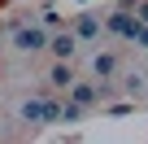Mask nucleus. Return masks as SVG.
Masks as SVG:
<instances>
[{"mask_svg": "<svg viewBox=\"0 0 148 144\" xmlns=\"http://www.w3.org/2000/svg\"><path fill=\"white\" fill-rule=\"evenodd\" d=\"M79 35H74V26L70 31H61V35H52V44H48V52L57 57V61H74V52H79Z\"/></svg>", "mask_w": 148, "mask_h": 144, "instance_id": "4", "label": "nucleus"}, {"mask_svg": "<svg viewBox=\"0 0 148 144\" xmlns=\"http://www.w3.org/2000/svg\"><path fill=\"white\" fill-rule=\"evenodd\" d=\"M105 92L96 88V83H79V79H74V88H70V101H79V105H96Z\"/></svg>", "mask_w": 148, "mask_h": 144, "instance_id": "7", "label": "nucleus"}, {"mask_svg": "<svg viewBox=\"0 0 148 144\" xmlns=\"http://www.w3.org/2000/svg\"><path fill=\"white\" fill-rule=\"evenodd\" d=\"M48 83L61 88V92H70V88H74V65H70V61H57V65L48 70Z\"/></svg>", "mask_w": 148, "mask_h": 144, "instance_id": "6", "label": "nucleus"}, {"mask_svg": "<svg viewBox=\"0 0 148 144\" xmlns=\"http://www.w3.org/2000/svg\"><path fill=\"white\" fill-rule=\"evenodd\" d=\"M131 44L148 52V22H135V35H131Z\"/></svg>", "mask_w": 148, "mask_h": 144, "instance_id": "10", "label": "nucleus"}, {"mask_svg": "<svg viewBox=\"0 0 148 144\" xmlns=\"http://www.w3.org/2000/svg\"><path fill=\"white\" fill-rule=\"evenodd\" d=\"M18 118H22L26 127H39V122H61V105H57V101H44V96H31V101H22Z\"/></svg>", "mask_w": 148, "mask_h": 144, "instance_id": "1", "label": "nucleus"}, {"mask_svg": "<svg viewBox=\"0 0 148 144\" xmlns=\"http://www.w3.org/2000/svg\"><path fill=\"white\" fill-rule=\"evenodd\" d=\"M0 35H5V31H0Z\"/></svg>", "mask_w": 148, "mask_h": 144, "instance_id": "12", "label": "nucleus"}, {"mask_svg": "<svg viewBox=\"0 0 148 144\" xmlns=\"http://www.w3.org/2000/svg\"><path fill=\"white\" fill-rule=\"evenodd\" d=\"M92 70H96V79H113L118 74V57L113 52H96L92 57Z\"/></svg>", "mask_w": 148, "mask_h": 144, "instance_id": "8", "label": "nucleus"}, {"mask_svg": "<svg viewBox=\"0 0 148 144\" xmlns=\"http://www.w3.org/2000/svg\"><path fill=\"white\" fill-rule=\"evenodd\" d=\"M83 114H87V105H79V101H65L61 105V122H83Z\"/></svg>", "mask_w": 148, "mask_h": 144, "instance_id": "9", "label": "nucleus"}, {"mask_svg": "<svg viewBox=\"0 0 148 144\" xmlns=\"http://www.w3.org/2000/svg\"><path fill=\"white\" fill-rule=\"evenodd\" d=\"M48 44H52V35L44 26H13V48L18 52L35 57V52H48Z\"/></svg>", "mask_w": 148, "mask_h": 144, "instance_id": "2", "label": "nucleus"}, {"mask_svg": "<svg viewBox=\"0 0 148 144\" xmlns=\"http://www.w3.org/2000/svg\"><path fill=\"white\" fill-rule=\"evenodd\" d=\"M135 18H139V22H148V0H135Z\"/></svg>", "mask_w": 148, "mask_h": 144, "instance_id": "11", "label": "nucleus"}, {"mask_svg": "<svg viewBox=\"0 0 148 144\" xmlns=\"http://www.w3.org/2000/svg\"><path fill=\"white\" fill-rule=\"evenodd\" d=\"M135 22H139V18H135V9L126 5V9H113V13L105 18V31L118 35V39H131V35H135Z\"/></svg>", "mask_w": 148, "mask_h": 144, "instance_id": "3", "label": "nucleus"}, {"mask_svg": "<svg viewBox=\"0 0 148 144\" xmlns=\"http://www.w3.org/2000/svg\"><path fill=\"white\" fill-rule=\"evenodd\" d=\"M74 35H79L83 44H92V39L105 35V22H100L96 13H79V18H74Z\"/></svg>", "mask_w": 148, "mask_h": 144, "instance_id": "5", "label": "nucleus"}]
</instances>
